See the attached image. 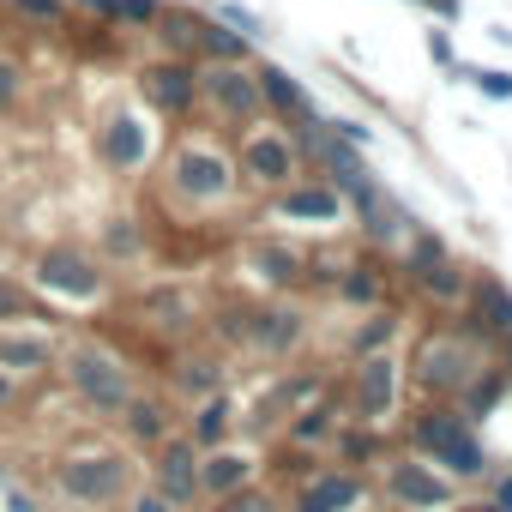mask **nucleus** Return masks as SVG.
<instances>
[{
	"label": "nucleus",
	"mask_w": 512,
	"mask_h": 512,
	"mask_svg": "<svg viewBox=\"0 0 512 512\" xmlns=\"http://www.w3.org/2000/svg\"><path fill=\"white\" fill-rule=\"evenodd\" d=\"M61 374H67L73 398H79L85 410H97V416H121V404L133 398V374H127V362H121L115 350L91 344V338H79V344L61 350Z\"/></svg>",
	"instance_id": "f257e3e1"
},
{
	"label": "nucleus",
	"mask_w": 512,
	"mask_h": 512,
	"mask_svg": "<svg viewBox=\"0 0 512 512\" xmlns=\"http://www.w3.org/2000/svg\"><path fill=\"white\" fill-rule=\"evenodd\" d=\"M55 488L67 506H115L133 488L127 452H67L55 464Z\"/></svg>",
	"instance_id": "f03ea898"
},
{
	"label": "nucleus",
	"mask_w": 512,
	"mask_h": 512,
	"mask_svg": "<svg viewBox=\"0 0 512 512\" xmlns=\"http://www.w3.org/2000/svg\"><path fill=\"white\" fill-rule=\"evenodd\" d=\"M31 284L43 290V296H55V302H97L103 296V266L91 260L85 247H73V241H55V247H43L37 253V266H31Z\"/></svg>",
	"instance_id": "7ed1b4c3"
},
{
	"label": "nucleus",
	"mask_w": 512,
	"mask_h": 512,
	"mask_svg": "<svg viewBox=\"0 0 512 512\" xmlns=\"http://www.w3.org/2000/svg\"><path fill=\"white\" fill-rule=\"evenodd\" d=\"M169 187H175L181 199H193V205H223V199L235 193V163H229L217 145L187 139V145H175V157H169Z\"/></svg>",
	"instance_id": "20e7f679"
},
{
	"label": "nucleus",
	"mask_w": 512,
	"mask_h": 512,
	"mask_svg": "<svg viewBox=\"0 0 512 512\" xmlns=\"http://www.w3.org/2000/svg\"><path fill=\"white\" fill-rule=\"evenodd\" d=\"M199 97L223 115V121H253L260 115V79H253L241 61H211L199 73Z\"/></svg>",
	"instance_id": "39448f33"
},
{
	"label": "nucleus",
	"mask_w": 512,
	"mask_h": 512,
	"mask_svg": "<svg viewBox=\"0 0 512 512\" xmlns=\"http://www.w3.org/2000/svg\"><path fill=\"white\" fill-rule=\"evenodd\" d=\"M97 151H103V163H109L115 175H133V169L151 163V127H145L133 109H115V115L103 121V133H97Z\"/></svg>",
	"instance_id": "423d86ee"
},
{
	"label": "nucleus",
	"mask_w": 512,
	"mask_h": 512,
	"mask_svg": "<svg viewBox=\"0 0 512 512\" xmlns=\"http://www.w3.org/2000/svg\"><path fill=\"white\" fill-rule=\"evenodd\" d=\"M139 91H145V103L157 109V115H187L193 109V97H199V73L187 67V61H157V67H145L139 73Z\"/></svg>",
	"instance_id": "0eeeda50"
},
{
	"label": "nucleus",
	"mask_w": 512,
	"mask_h": 512,
	"mask_svg": "<svg viewBox=\"0 0 512 512\" xmlns=\"http://www.w3.org/2000/svg\"><path fill=\"white\" fill-rule=\"evenodd\" d=\"M151 476H157V494L169 506H193L199 500V446L193 440H163Z\"/></svg>",
	"instance_id": "6e6552de"
},
{
	"label": "nucleus",
	"mask_w": 512,
	"mask_h": 512,
	"mask_svg": "<svg viewBox=\"0 0 512 512\" xmlns=\"http://www.w3.org/2000/svg\"><path fill=\"white\" fill-rule=\"evenodd\" d=\"M241 175L247 181H260V187H284L290 175H296V145L284 139V133H247L241 139Z\"/></svg>",
	"instance_id": "1a4fd4ad"
},
{
	"label": "nucleus",
	"mask_w": 512,
	"mask_h": 512,
	"mask_svg": "<svg viewBox=\"0 0 512 512\" xmlns=\"http://www.w3.org/2000/svg\"><path fill=\"white\" fill-rule=\"evenodd\" d=\"M416 440H422L434 458H446L458 476H476V470H482V446H476V440L464 434V422H458V416H446V410H440V416H428V422H416Z\"/></svg>",
	"instance_id": "9d476101"
},
{
	"label": "nucleus",
	"mask_w": 512,
	"mask_h": 512,
	"mask_svg": "<svg viewBox=\"0 0 512 512\" xmlns=\"http://www.w3.org/2000/svg\"><path fill=\"white\" fill-rule=\"evenodd\" d=\"M470 368H476V350H470L464 338L440 332V338H428V344H422V380H428V386L458 392V386L470 380Z\"/></svg>",
	"instance_id": "9b49d317"
},
{
	"label": "nucleus",
	"mask_w": 512,
	"mask_h": 512,
	"mask_svg": "<svg viewBox=\"0 0 512 512\" xmlns=\"http://www.w3.org/2000/svg\"><path fill=\"white\" fill-rule=\"evenodd\" d=\"M386 494H392L398 506H416V512H440V506H452V488H446L440 476H428L422 464H392Z\"/></svg>",
	"instance_id": "f8f14e48"
},
{
	"label": "nucleus",
	"mask_w": 512,
	"mask_h": 512,
	"mask_svg": "<svg viewBox=\"0 0 512 512\" xmlns=\"http://www.w3.org/2000/svg\"><path fill=\"white\" fill-rule=\"evenodd\" d=\"M49 362H55V338L25 332V326H0V368H7L13 380L19 374H43Z\"/></svg>",
	"instance_id": "ddd939ff"
},
{
	"label": "nucleus",
	"mask_w": 512,
	"mask_h": 512,
	"mask_svg": "<svg viewBox=\"0 0 512 512\" xmlns=\"http://www.w3.org/2000/svg\"><path fill=\"white\" fill-rule=\"evenodd\" d=\"M392 392H398V362H392V356H368L362 374H356V410H362L368 422H380V416L392 410Z\"/></svg>",
	"instance_id": "4468645a"
},
{
	"label": "nucleus",
	"mask_w": 512,
	"mask_h": 512,
	"mask_svg": "<svg viewBox=\"0 0 512 512\" xmlns=\"http://www.w3.org/2000/svg\"><path fill=\"white\" fill-rule=\"evenodd\" d=\"M247 476H253V458L247 452H229V446H211L205 458H199V494H235V488H247Z\"/></svg>",
	"instance_id": "2eb2a0df"
},
{
	"label": "nucleus",
	"mask_w": 512,
	"mask_h": 512,
	"mask_svg": "<svg viewBox=\"0 0 512 512\" xmlns=\"http://www.w3.org/2000/svg\"><path fill=\"white\" fill-rule=\"evenodd\" d=\"M253 79H260V103H272L278 115H296L302 127H308V121H320V115H314V103H308V91H302L284 67H260Z\"/></svg>",
	"instance_id": "dca6fc26"
},
{
	"label": "nucleus",
	"mask_w": 512,
	"mask_h": 512,
	"mask_svg": "<svg viewBox=\"0 0 512 512\" xmlns=\"http://www.w3.org/2000/svg\"><path fill=\"white\" fill-rule=\"evenodd\" d=\"M356 500H362V482H356L350 470H326L320 482L302 488L296 512H344V506H356Z\"/></svg>",
	"instance_id": "f3484780"
},
{
	"label": "nucleus",
	"mask_w": 512,
	"mask_h": 512,
	"mask_svg": "<svg viewBox=\"0 0 512 512\" xmlns=\"http://www.w3.org/2000/svg\"><path fill=\"white\" fill-rule=\"evenodd\" d=\"M241 338H247V344H260V350H272V356H284V350L302 338V314H290V308H266V314H253V320L241 326Z\"/></svg>",
	"instance_id": "a211bd4d"
},
{
	"label": "nucleus",
	"mask_w": 512,
	"mask_h": 512,
	"mask_svg": "<svg viewBox=\"0 0 512 512\" xmlns=\"http://www.w3.org/2000/svg\"><path fill=\"white\" fill-rule=\"evenodd\" d=\"M278 211L296 217V223H338L344 199H338V187H290V193L278 199Z\"/></svg>",
	"instance_id": "6ab92c4d"
},
{
	"label": "nucleus",
	"mask_w": 512,
	"mask_h": 512,
	"mask_svg": "<svg viewBox=\"0 0 512 512\" xmlns=\"http://www.w3.org/2000/svg\"><path fill=\"white\" fill-rule=\"evenodd\" d=\"M229 428H235V404L223 398V392H211V398H199V410H193V446L199 452H211V446H223L229 440Z\"/></svg>",
	"instance_id": "aec40b11"
},
{
	"label": "nucleus",
	"mask_w": 512,
	"mask_h": 512,
	"mask_svg": "<svg viewBox=\"0 0 512 512\" xmlns=\"http://www.w3.org/2000/svg\"><path fill=\"white\" fill-rule=\"evenodd\" d=\"M121 422H127V434H133L139 446H163V440H169V416H163L157 398H139V392H133V398L121 404Z\"/></svg>",
	"instance_id": "412c9836"
},
{
	"label": "nucleus",
	"mask_w": 512,
	"mask_h": 512,
	"mask_svg": "<svg viewBox=\"0 0 512 512\" xmlns=\"http://www.w3.org/2000/svg\"><path fill=\"white\" fill-rule=\"evenodd\" d=\"M193 49L205 61H241L247 55V37L229 31V25H217V19H193Z\"/></svg>",
	"instance_id": "4be33fe9"
},
{
	"label": "nucleus",
	"mask_w": 512,
	"mask_h": 512,
	"mask_svg": "<svg viewBox=\"0 0 512 512\" xmlns=\"http://www.w3.org/2000/svg\"><path fill=\"white\" fill-rule=\"evenodd\" d=\"M175 386H181L187 398H211V392H223V374H217V362L193 356V362H181V368H175Z\"/></svg>",
	"instance_id": "5701e85b"
},
{
	"label": "nucleus",
	"mask_w": 512,
	"mask_h": 512,
	"mask_svg": "<svg viewBox=\"0 0 512 512\" xmlns=\"http://www.w3.org/2000/svg\"><path fill=\"white\" fill-rule=\"evenodd\" d=\"M25 320H37V308H31V290H25L19 278H7V272H0V326H25Z\"/></svg>",
	"instance_id": "b1692460"
},
{
	"label": "nucleus",
	"mask_w": 512,
	"mask_h": 512,
	"mask_svg": "<svg viewBox=\"0 0 512 512\" xmlns=\"http://www.w3.org/2000/svg\"><path fill=\"white\" fill-rule=\"evenodd\" d=\"M476 308H488V326H494V332H512V290H500L494 278L476 290Z\"/></svg>",
	"instance_id": "393cba45"
},
{
	"label": "nucleus",
	"mask_w": 512,
	"mask_h": 512,
	"mask_svg": "<svg viewBox=\"0 0 512 512\" xmlns=\"http://www.w3.org/2000/svg\"><path fill=\"white\" fill-rule=\"evenodd\" d=\"M163 19V0H115V19L109 25H133V31H151Z\"/></svg>",
	"instance_id": "a878e982"
},
{
	"label": "nucleus",
	"mask_w": 512,
	"mask_h": 512,
	"mask_svg": "<svg viewBox=\"0 0 512 512\" xmlns=\"http://www.w3.org/2000/svg\"><path fill=\"white\" fill-rule=\"evenodd\" d=\"M19 97H25V67L0 55V115H13V109H19Z\"/></svg>",
	"instance_id": "bb28decb"
},
{
	"label": "nucleus",
	"mask_w": 512,
	"mask_h": 512,
	"mask_svg": "<svg viewBox=\"0 0 512 512\" xmlns=\"http://www.w3.org/2000/svg\"><path fill=\"white\" fill-rule=\"evenodd\" d=\"M103 247H109V253H121V260H133V253H139V229H133V217H109Z\"/></svg>",
	"instance_id": "cd10ccee"
},
{
	"label": "nucleus",
	"mask_w": 512,
	"mask_h": 512,
	"mask_svg": "<svg viewBox=\"0 0 512 512\" xmlns=\"http://www.w3.org/2000/svg\"><path fill=\"white\" fill-rule=\"evenodd\" d=\"M326 434H332V410H302L296 428H290L296 446H314V440H326Z\"/></svg>",
	"instance_id": "c85d7f7f"
},
{
	"label": "nucleus",
	"mask_w": 512,
	"mask_h": 512,
	"mask_svg": "<svg viewBox=\"0 0 512 512\" xmlns=\"http://www.w3.org/2000/svg\"><path fill=\"white\" fill-rule=\"evenodd\" d=\"M253 266H260V278H272V284L296 278V260H290L284 247H260V253H253Z\"/></svg>",
	"instance_id": "c756f323"
},
{
	"label": "nucleus",
	"mask_w": 512,
	"mask_h": 512,
	"mask_svg": "<svg viewBox=\"0 0 512 512\" xmlns=\"http://www.w3.org/2000/svg\"><path fill=\"white\" fill-rule=\"evenodd\" d=\"M19 19H37V25H61L67 19V0H13Z\"/></svg>",
	"instance_id": "7c9ffc66"
},
{
	"label": "nucleus",
	"mask_w": 512,
	"mask_h": 512,
	"mask_svg": "<svg viewBox=\"0 0 512 512\" xmlns=\"http://www.w3.org/2000/svg\"><path fill=\"white\" fill-rule=\"evenodd\" d=\"M217 512H278V506H272V494H260V488H235V494H223Z\"/></svg>",
	"instance_id": "2f4dec72"
},
{
	"label": "nucleus",
	"mask_w": 512,
	"mask_h": 512,
	"mask_svg": "<svg viewBox=\"0 0 512 512\" xmlns=\"http://www.w3.org/2000/svg\"><path fill=\"white\" fill-rule=\"evenodd\" d=\"M416 278H422V290H434V296H446V302H452V296H458V290H464V284H458V278H452V272H446V266H440V260H434V266H422V272H416Z\"/></svg>",
	"instance_id": "473e14b6"
},
{
	"label": "nucleus",
	"mask_w": 512,
	"mask_h": 512,
	"mask_svg": "<svg viewBox=\"0 0 512 512\" xmlns=\"http://www.w3.org/2000/svg\"><path fill=\"white\" fill-rule=\"evenodd\" d=\"M217 25H229V31H241V37L260 31V19H253L247 7H235V0H223V7H217Z\"/></svg>",
	"instance_id": "72a5a7b5"
},
{
	"label": "nucleus",
	"mask_w": 512,
	"mask_h": 512,
	"mask_svg": "<svg viewBox=\"0 0 512 512\" xmlns=\"http://www.w3.org/2000/svg\"><path fill=\"white\" fill-rule=\"evenodd\" d=\"M344 296H350V302H374V278H368V266H356V272L344 278Z\"/></svg>",
	"instance_id": "f704fd0d"
},
{
	"label": "nucleus",
	"mask_w": 512,
	"mask_h": 512,
	"mask_svg": "<svg viewBox=\"0 0 512 512\" xmlns=\"http://www.w3.org/2000/svg\"><path fill=\"white\" fill-rule=\"evenodd\" d=\"M470 79H476V85H482L488 97H500V103L512 97V73H470Z\"/></svg>",
	"instance_id": "c9c22d12"
},
{
	"label": "nucleus",
	"mask_w": 512,
	"mask_h": 512,
	"mask_svg": "<svg viewBox=\"0 0 512 512\" xmlns=\"http://www.w3.org/2000/svg\"><path fill=\"white\" fill-rule=\"evenodd\" d=\"M428 55H434L440 67H452V37H446V31H434V37H428Z\"/></svg>",
	"instance_id": "e433bc0d"
},
{
	"label": "nucleus",
	"mask_w": 512,
	"mask_h": 512,
	"mask_svg": "<svg viewBox=\"0 0 512 512\" xmlns=\"http://www.w3.org/2000/svg\"><path fill=\"white\" fill-rule=\"evenodd\" d=\"M133 512H175V506H169V500L151 488V494H133Z\"/></svg>",
	"instance_id": "4c0bfd02"
},
{
	"label": "nucleus",
	"mask_w": 512,
	"mask_h": 512,
	"mask_svg": "<svg viewBox=\"0 0 512 512\" xmlns=\"http://www.w3.org/2000/svg\"><path fill=\"white\" fill-rule=\"evenodd\" d=\"M7 512H37V500L25 488H7Z\"/></svg>",
	"instance_id": "58836bf2"
},
{
	"label": "nucleus",
	"mask_w": 512,
	"mask_h": 512,
	"mask_svg": "<svg viewBox=\"0 0 512 512\" xmlns=\"http://www.w3.org/2000/svg\"><path fill=\"white\" fill-rule=\"evenodd\" d=\"M73 7H85V13H97V19H115V0H73Z\"/></svg>",
	"instance_id": "ea45409f"
},
{
	"label": "nucleus",
	"mask_w": 512,
	"mask_h": 512,
	"mask_svg": "<svg viewBox=\"0 0 512 512\" xmlns=\"http://www.w3.org/2000/svg\"><path fill=\"white\" fill-rule=\"evenodd\" d=\"M13 398H19V380H13V374H7V368H0V410H7V404H13Z\"/></svg>",
	"instance_id": "a19ab883"
},
{
	"label": "nucleus",
	"mask_w": 512,
	"mask_h": 512,
	"mask_svg": "<svg viewBox=\"0 0 512 512\" xmlns=\"http://www.w3.org/2000/svg\"><path fill=\"white\" fill-rule=\"evenodd\" d=\"M428 7H440V19H452V13H458V0H428Z\"/></svg>",
	"instance_id": "79ce46f5"
},
{
	"label": "nucleus",
	"mask_w": 512,
	"mask_h": 512,
	"mask_svg": "<svg viewBox=\"0 0 512 512\" xmlns=\"http://www.w3.org/2000/svg\"><path fill=\"white\" fill-rule=\"evenodd\" d=\"M500 512H512V482H506V488H500Z\"/></svg>",
	"instance_id": "37998d69"
},
{
	"label": "nucleus",
	"mask_w": 512,
	"mask_h": 512,
	"mask_svg": "<svg viewBox=\"0 0 512 512\" xmlns=\"http://www.w3.org/2000/svg\"><path fill=\"white\" fill-rule=\"evenodd\" d=\"M79 512H103V506H79Z\"/></svg>",
	"instance_id": "c03bdc74"
}]
</instances>
